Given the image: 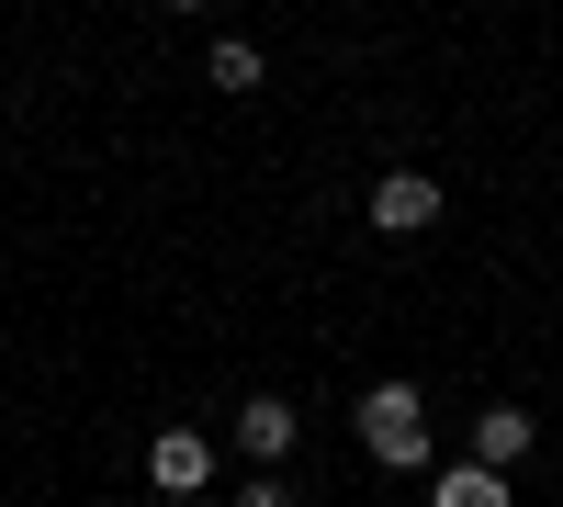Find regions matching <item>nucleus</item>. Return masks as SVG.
Masks as SVG:
<instances>
[{
    "label": "nucleus",
    "mask_w": 563,
    "mask_h": 507,
    "mask_svg": "<svg viewBox=\"0 0 563 507\" xmlns=\"http://www.w3.org/2000/svg\"><path fill=\"white\" fill-rule=\"evenodd\" d=\"M238 507H294V474H249V496Z\"/></svg>",
    "instance_id": "nucleus-8"
},
{
    "label": "nucleus",
    "mask_w": 563,
    "mask_h": 507,
    "mask_svg": "<svg viewBox=\"0 0 563 507\" xmlns=\"http://www.w3.org/2000/svg\"><path fill=\"white\" fill-rule=\"evenodd\" d=\"M214 90H260V45L225 34V45H214Z\"/></svg>",
    "instance_id": "nucleus-7"
},
{
    "label": "nucleus",
    "mask_w": 563,
    "mask_h": 507,
    "mask_svg": "<svg viewBox=\"0 0 563 507\" xmlns=\"http://www.w3.org/2000/svg\"><path fill=\"white\" fill-rule=\"evenodd\" d=\"M294 440H305L294 395H249V406H238V451H249L260 474H282V463H294Z\"/></svg>",
    "instance_id": "nucleus-3"
},
{
    "label": "nucleus",
    "mask_w": 563,
    "mask_h": 507,
    "mask_svg": "<svg viewBox=\"0 0 563 507\" xmlns=\"http://www.w3.org/2000/svg\"><path fill=\"white\" fill-rule=\"evenodd\" d=\"M147 485H158L169 507H192V496L214 485V440H203V429H158V440H147Z\"/></svg>",
    "instance_id": "nucleus-2"
},
{
    "label": "nucleus",
    "mask_w": 563,
    "mask_h": 507,
    "mask_svg": "<svg viewBox=\"0 0 563 507\" xmlns=\"http://www.w3.org/2000/svg\"><path fill=\"white\" fill-rule=\"evenodd\" d=\"M519 451H530V406H485V418H474V463H485V474H507Z\"/></svg>",
    "instance_id": "nucleus-5"
},
{
    "label": "nucleus",
    "mask_w": 563,
    "mask_h": 507,
    "mask_svg": "<svg viewBox=\"0 0 563 507\" xmlns=\"http://www.w3.org/2000/svg\"><path fill=\"white\" fill-rule=\"evenodd\" d=\"M372 225H384V238L440 225V180H429V169H384V180H372Z\"/></svg>",
    "instance_id": "nucleus-4"
},
{
    "label": "nucleus",
    "mask_w": 563,
    "mask_h": 507,
    "mask_svg": "<svg viewBox=\"0 0 563 507\" xmlns=\"http://www.w3.org/2000/svg\"><path fill=\"white\" fill-rule=\"evenodd\" d=\"M361 451L384 474H417L429 463V406H417V384H372L361 395Z\"/></svg>",
    "instance_id": "nucleus-1"
},
{
    "label": "nucleus",
    "mask_w": 563,
    "mask_h": 507,
    "mask_svg": "<svg viewBox=\"0 0 563 507\" xmlns=\"http://www.w3.org/2000/svg\"><path fill=\"white\" fill-rule=\"evenodd\" d=\"M429 507H507V474H485V463H451V474L429 485Z\"/></svg>",
    "instance_id": "nucleus-6"
}]
</instances>
